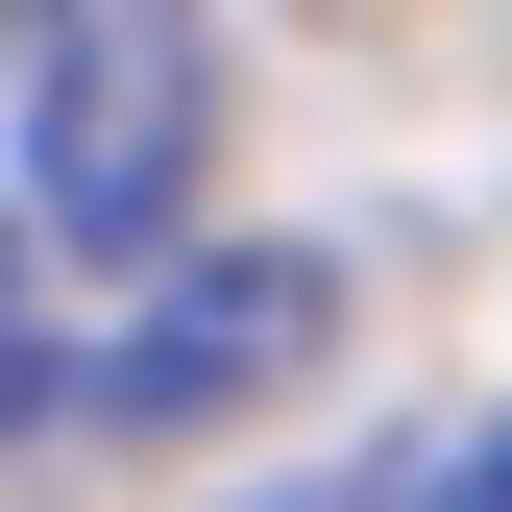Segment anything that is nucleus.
Wrapping results in <instances>:
<instances>
[{"instance_id": "f03ea898", "label": "nucleus", "mask_w": 512, "mask_h": 512, "mask_svg": "<svg viewBox=\"0 0 512 512\" xmlns=\"http://www.w3.org/2000/svg\"><path fill=\"white\" fill-rule=\"evenodd\" d=\"M342 342V269L317 244H147V293L74 342V415H244Z\"/></svg>"}, {"instance_id": "7ed1b4c3", "label": "nucleus", "mask_w": 512, "mask_h": 512, "mask_svg": "<svg viewBox=\"0 0 512 512\" xmlns=\"http://www.w3.org/2000/svg\"><path fill=\"white\" fill-rule=\"evenodd\" d=\"M391 512H512V415H488V439H439V464H415Z\"/></svg>"}, {"instance_id": "f257e3e1", "label": "nucleus", "mask_w": 512, "mask_h": 512, "mask_svg": "<svg viewBox=\"0 0 512 512\" xmlns=\"http://www.w3.org/2000/svg\"><path fill=\"white\" fill-rule=\"evenodd\" d=\"M0 49H25V196H0V220L147 269V244L196 220V147H220V49H196V0H25Z\"/></svg>"}, {"instance_id": "20e7f679", "label": "nucleus", "mask_w": 512, "mask_h": 512, "mask_svg": "<svg viewBox=\"0 0 512 512\" xmlns=\"http://www.w3.org/2000/svg\"><path fill=\"white\" fill-rule=\"evenodd\" d=\"M0 415H25V220H0Z\"/></svg>"}]
</instances>
